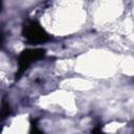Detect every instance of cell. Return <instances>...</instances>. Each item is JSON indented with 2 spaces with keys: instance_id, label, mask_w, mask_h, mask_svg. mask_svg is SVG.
Here are the masks:
<instances>
[{
  "instance_id": "7a4b0ae2",
  "label": "cell",
  "mask_w": 134,
  "mask_h": 134,
  "mask_svg": "<svg viewBox=\"0 0 134 134\" xmlns=\"http://www.w3.org/2000/svg\"><path fill=\"white\" fill-rule=\"evenodd\" d=\"M45 55V50L38 48V49H26L23 50L18 59V77L23 74V72L36 61L42 59Z\"/></svg>"
},
{
  "instance_id": "3957f363",
  "label": "cell",
  "mask_w": 134,
  "mask_h": 134,
  "mask_svg": "<svg viewBox=\"0 0 134 134\" xmlns=\"http://www.w3.org/2000/svg\"><path fill=\"white\" fill-rule=\"evenodd\" d=\"M8 105H6L5 103L2 104V110H1V114H2V118H4L6 116V114H8Z\"/></svg>"
},
{
  "instance_id": "6da1fadb",
  "label": "cell",
  "mask_w": 134,
  "mask_h": 134,
  "mask_svg": "<svg viewBox=\"0 0 134 134\" xmlns=\"http://www.w3.org/2000/svg\"><path fill=\"white\" fill-rule=\"evenodd\" d=\"M22 32L24 38L30 44L45 43L50 39V37L43 29V27L37 21H34V20H29L23 25Z\"/></svg>"
}]
</instances>
